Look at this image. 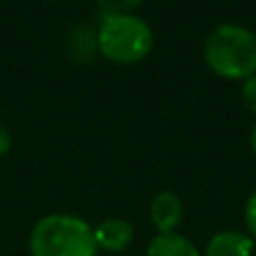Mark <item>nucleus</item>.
Returning a JSON list of instances; mask_svg holds the SVG:
<instances>
[{"mask_svg":"<svg viewBox=\"0 0 256 256\" xmlns=\"http://www.w3.org/2000/svg\"><path fill=\"white\" fill-rule=\"evenodd\" d=\"M92 232L97 250L104 252H124L135 238V227L126 218H106L97 227H92Z\"/></svg>","mask_w":256,"mask_h":256,"instance_id":"nucleus-5","label":"nucleus"},{"mask_svg":"<svg viewBox=\"0 0 256 256\" xmlns=\"http://www.w3.org/2000/svg\"><path fill=\"white\" fill-rule=\"evenodd\" d=\"M245 227H248V234L256 243V189L250 194L248 202H245Z\"/></svg>","mask_w":256,"mask_h":256,"instance_id":"nucleus-10","label":"nucleus"},{"mask_svg":"<svg viewBox=\"0 0 256 256\" xmlns=\"http://www.w3.org/2000/svg\"><path fill=\"white\" fill-rule=\"evenodd\" d=\"M94 40L104 58L117 66H132L150 54L155 34L148 22L135 14H112L102 18Z\"/></svg>","mask_w":256,"mask_h":256,"instance_id":"nucleus-3","label":"nucleus"},{"mask_svg":"<svg viewBox=\"0 0 256 256\" xmlns=\"http://www.w3.org/2000/svg\"><path fill=\"white\" fill-rule=\"evenodd\" d=\"M254 250L256 243L248 232L222 230L207 240L202 256H254Z\"/></svg>","mask_w":256,"mask_h":256,"instance_id":"nucleus-6","label":"nucleus"},{"mask_svg":"<svg viewBox=\"0 0 256 256\" xmlns=\"http://www.w3.org/2000/svg\"><path fill=\"white\" fill-rule=\"evenodd\" d=\"M104 16H112V14H132L142 4V0H92Z\"/></svg>","mask_w":256,"mask_h":256,"instance_id":"nucleus-8","label":"nucleus"},{"mask_svg":"<svg viewBox=\"0 0 256 256\" xmlns=\"http://www.w3.org/2000/svg\"><path fill=\"white\" fill-rule=\"evenodd\" d=\"M32 256H97L92 225L74 214H48L30 234Z\"/></svg>","mask_w":256,"mask_h":256,"instance_id":"nucleus-2","label":"nucleus"},{"mask_svg":"<svg viewBox=\"0 0 256 256\" xmlns=\"http://www.w3.org/2000/svg\"><path fill=\"white\" fill-rule=\"evenodd\" d=\"M240 99L248 106V110L256 115V74L248 76L243 81V86H240Z\"/></svg>","mask_w":256,"mask_h":256,"instance_id":"nucleus-9","label":"nucleus"},{"mask_svg":"<svg viewBox=\"0 0 256 256\" xmlns=\"http://www.w3.org/2000/svg\"><path fill=\"white\" fill-rule=\"evenodd\" d=\"M146 256H202V252L184 234L171 232V234H158L155 238H150Z\"/></svg>","mask_w":256,"mask_h":256,"instance_id":"nucleus-7","label":"nucleus"},{"mask_svg":"<svg viewBox=\"0 0 256 256\" xmlns=\"http://www.w3.org/2000/svg\"><path fill=\"white\" fill-rule=\"evenodd\" d=\"M9 150H12V132L0 124V158H2V155H7Z\"/></svg>","mask_w":256,"mask_h":256,"instance_id":"nucleus-11","label":"nucleus"},{"mask_svg":"<svg viewBox=\"0 0 256 256\" xmlns=\"http://www.w3.org/2000/svg\"><path fill=\"white\" fill-rule=\"evenodd\" d=\"M202 58L214 74L245 81L256 74V34L238 22H222L207 34Z\"/></svg>","mask_w":256,"mask_h":256,"instance_id":"nucleus-1","label":"nucleus"},{"mask_svg":"<svg viewBox=\"0 0 256 256\" xmlns=\"http://www.w3.org/2000/svg\"><path fill=\"white\" fill-rule=\"evenodd\" d=\"M148 216L158 234H171L180 227L184 218V204L176 191H160L150 200Z\"/></svg>","mask_w":256,"mask_h":256,"instance_id":"nucleus-4","label":"nucleus"},{"mask_svg":"<svg viewBox=\"0 0 256 256\" xmlns=\"http://www.w3.org/2000/svg\"><path fill=\"white\" fill-rule=\"evenodd\" d=\"M250 148H252V153L256 155V124L252 126V132H250Z\"/></svg>","mask_w":256,"mask_h":256,"instance_id":"nucleus-12","label":"nucleus"}]
</instances>
